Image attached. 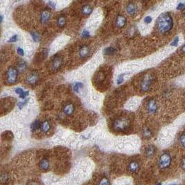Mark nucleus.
<instances>
[{"label":"nucleus","mask_w":185,"mask_h":185,"mask_svg":"<svg viewBox=\"0 0 185 185\" xmlns=\"http://www.w3.org/2000/svg\"><path fill=\"white\" fill-rule=\"evenodd\" d=\"M0 18H1V22L2 23V22H3V19H4V16H3L2 15H1L0 16Z\"/></svg>","instance_id":"37998d69"},{"label":"nucleus","mask_w":185,"mask_h":185,"mask_svg":"<svg viewBox=\"0 0 185 185\" xmlns=\"http://www.w3.org/2000/svg\"><path fill=\"white\" fill-rule=\"evenodd\" d=\"M177 10H184L185 9V4L182 2H180L179 3V4H178V6H177Z\"/></svg>","instance_id":"473e14b6"},{"label":"nucleus","mask_w":185,"mask_h":185,"mask_svg":"<svg viewBox=\"0 0 185 185\" xmlns=\"http://www.w3.org/2000/svg\"><path fill=\"white\" fill-rule=\"evenodd\" d=\"M83 88V84L81 82H75L73 86V90L76 93H78L81 89Z\"/></svg>","instance_id":"393cba45"},{"label":"nucleus","mask_w":185,"mask_h":185,"mask_svg":"<svg viewBox=\"0 0 185 185\" xmlns=\"http://www.w3.org/2000/svg\"><path fill=\"white\" fill-rule=\"evenodd\" d=\"M39 79L40 76L38 73L36 72H33L32 73H31L26 78V82H27V83L29 85H31V86H35V85L38 84V82L39 81Z\"/></svg>","instance_id":"0eeeda50"},{"label":"nucleus","mask_w":185,"mask_h":185,"mask_svg":"<svg viewBox=\"0 0 185 185\" xmlns=\"http://www.w3.org/2000/svg\"><path fill=\"white\" fill-rule=\"evenodd\" d=\"M30 185H40L38 183H37V182H32V183H31Z\"/></svg>","instance_id":"79ce46f5"},{"label":"nucleus","mask_w":185,"mask_h":185,"mask_svg":"<svg viewBox=\"0 0 185 185\" xmlns=\"http://www.w3.org/2000/svg\"><path fill=\"white\" fill-rule=\"evenodd\" d=\"M17 38H18V36L17 35H14V36H13L11 38L9 39V42L10 43H12V42H15L17 41Z\"/></svg>","instance_id":"7c9ffc66"},{"label":"nucleus","mask_w":185,"mask_h":185,"mask_svg":"<svg viewBox=\"0 0 185 185\" xmlns=\"http://www.w3.org/2000/svg\"><path fill=\"white\" fill-rule=\"evenodd\" d=\"M158 103L155 99H151L147 103V111L150 114H155L158 110Z\"/></svg>","instance_id":"6e6552de"},{"label":"nucleus","mask_w":185,"mask_h":185,"mask_svg":"<svg viewBox=\"0 0 185 185\" xmlns=\"http://www.w3.org/2000/svg\"><path fill=\"white\" fill-rule=\"evenodd\" d=\"M142 135H143V137L146 139H151L153 137V133L149 128H146L143 130L142 132Z\"/></svg>","instance_id":"5701e85b"},{"label":"nucleus","mask_w":185,"mask_h":185,"mask_svg":"<svg viewBox=\"0 0 185 185\" xmlns=\"http://www.w3.org/2000/svg\"><path fill=\"white\" fill-rule=\"evenodd\" d=\"M178 42H179V38L176 37V38L173 40V42L171 43V46H173V47H176L178 44Z\"/></svg>","instance_id":"72a5a7b5"},{"label":"nucleus","mask_w":185,"mask_h":185,"mask_svg":"<svg viewBox=\"0 0 185 185\" xmlns=\"http://www.w3.org/2000/svg\"><path fill=\"white\" fill-rule=\"evenodd\" d=\"M80 11H81V13L83 15L89 16L92 14V11H93V9L90 5H84L81 8Z\"/></svg>","instance_id":"f3484780"},{"label":"nucleus","mask_w":185,"mask_h":185,"mask_svg":"<svg viewBox=\"0 0 185 185\" xmlns=\"http://www.w3.org/2000/svg\"><path fill=\"white\" fill-rule=\"evenodd\" d=\"M17 54H19V56H23L24 55V49H22V48H20V47H18L17 49Z\"/></svg>","instance_id":"4c0bfd02"},{"label":"nucleus","mask_w":185,"mask_h":185,"mask_svg":"<svg viewBox=\"0 0 185 185\" xmlns=\"http://www.w3.org/2000/svg\"><path fill=\"white\" fill-rule=\"evenodd\" d=\"M126 23L127 19L125 16L122 15H118L117 16L116 19H115V25H116L117 27L122 29L126 25Z\"/></svg>","instance_id":"9b49d317"},{"label":"nucleus","mask_w":185,"mask_h":185,"mask_svg":"<svg viewBox=\"0 0 185 185\" xmlns=\"http://www.w3.org/2000/svg\"><path fill=\"white\" fill-rule=\"evenodd\" d=\"M98 185H111V182L107 177H103L99 180Z\"/></svg>","instance_id":"a878e982"},{"label":"nucleus","mask_w":185,"mask_h":185,"mask_svg":"<svg viewBox=\"0 0 185 185\" xmlns=\"http://www.w3.org/2000/svg\"><path fill=\"white\" fill-rule=\"evenodd\" d=\"M48 4H49V6H50V8H52V9H54L56 8V3L54 2V1H49Z\"/></svg>","instance_id":"ea45409f"},{"label":"nucleus","mask_w":185,"mask_h":185,"mask_svg":"<svg viewBox=\"0 0 185 185\" xmlns=\"http://www.w3.org/2000/svg\"><path fill=\"white\" fill-rule=\"evenodd\" d=\"M41 125H42V123L40 121L36 120L35 121L34 123L31 125V130L32 132H35L36 130H38L40 128H41Z\"/></svg>","instance_id":"412c9836"},{"label":"nucleus","mask_w":185,"mask_h":185,"mask_svg":"<svg viewBox=\"0 0 185 185\" xmlns=\"http://www.w3.org/2000/svg\"><path fill=\"white\" fill-rule=\"evenodd\" d=\"M39 167L40 169L42 170V171H47L50 168V164H49V160L46 158L41 160L39 162Z\"/></svg>","instance_id":"4468645a"},{"label":"nucleus","mask_w":185,"mask_h":185,"mask_svg":"<svg viewBox=\"0 0 185 185\" xmlns=\"http://www.w3.org/2000/svg\"><path fill=\"white\" fill-rule=\"evenodd\" d=\"M152 20H153V19H152L151 16H146V17L144 18V22L147 24H150V23L152 22Z\"/></svg>","instance_id":"e433bc0d"},{"label":"nucleus","mask_w":185,"mask_h":185,"mask_svg":"<svg viewBox=\"0 0 185 185\" xmlns=\"http://www.w3.org/2000/svg\"><path fill=\"white\" fill-rule=\"evenodd\" d=\"M74 111H75V105L72 103H67L63 108L64 114L67 116H72Z\"/></svg>","instance_id":"ddd939ff"},{"label":"nucleus","mask_w":185,"mask_h":185,"mask_svg":"<svg viewBox=\"0 0 185 185\" xmlns=\"http://www.w3.org/2000/svg\"><path fill=\"white\" fill-rule=\"evenodd\" d=\"M181 51H182V52L183 53V54H185V43L183 44L182 46V47H181Z\"/></svg>","instance_id":"a19ab883"},{"label":"nucleus","mask_w":185,"mask_h":185,"mask_svg":"<svg viewBox=\"0 0 185 185\" xmlns=\"http://www.w3.org/2000/svg\"><path fill=\"white\" fill-rule=\"evenodd\" d=\"M90 54V48L88 45L84 44L79 49L78 55L79 57L82 59H85L88 57Z\"/></svg>","instance_id":"1a4fd4ad"},{"label":"nucleus","mask_w":185,"mask_h":185,"mask_svg":"<svg viewBox=\"0 0 185 185\" xmlns=\"http://www.w3.org/2000/svg\"><path fill=\"white\" fill-rule=\"evenodd\" d=\"M117 52V49L113 47H108L105 48L104 50V54L106 56H111L115 54Z\"/></svg>","instance_id":"4be33fe9"},{"label":"nucleus","mask_w":185,"mask_h":185,"mask_svg":"<svg viewBox=\"0 0 185 185\" xmlns=\"http://www.w3.org/2000/svg\"><path fill=\"white\" fill-rule=\"evenodd\" d=\"M15 93L17 94V95H18L19 96V95H22V94L24 92V90H23L22 88H21V87H17V88H16L15 90Z\"/></svg>","instance_id":"2f4dec72"},{"label":"nucleus","mask_w":185,"mask_h":185,"mask_svg":"<svg viewBox=\"0 0 185 185\" xmlns=\"http://www.w3.org/2000/svg\"><path fill=\"white\" fill-rule=\"evenodd\" d=\"M51 16V12L47 9L42 10V12L40 13V22L42 24H47L50 20Z\"/></svg>","instance_id":"9d476101"},{"label":"nucleus","mask_w":185,"mask_h":185,"mask_svg":"<svg viewBox=\"0 0 185 185\" xmlns=\"http://www.w3.org/2000/svg\"><path fill=\"white\" fill-rule=\"evenodd\" d=\"M62 63H63V59L60 56H56L54 58L52 61V69L54 71H58L59 69L61 68V67L62 66Z\"/></svg>","instance_id":"423d86ee"},{"label":"nucleus","mask_w":185,"mask_h":185,"mask_svg":"<svg viewBox=\"0 0 185 185\" xmlns=\"http://www.w3.org/2000/svg\"><path fill=\"white\" fill-rule=\"evenodd\" d=\"M125 11H126L127 13H128V15H134L137 11L136 4L133 2H129L126 5Z\"/></svg>","instance_id":"2eb2a0df"},{"label":"nucleus","mask_w":185,"mask_h":185,"mask_svg":"<svg viewBox=\"0 0 185 185\" xmlns=\"http://www.w3.org/2000/svg\"><path fill=\"white\" fill-rule=\"evenodd\" d=\"M29 91H24L22 95L19 96V98L22 99H25L26 97H28V95H29Z\"/></svg>","instance_id":"f704fd0d"},{"label":"nucleus","mask_w":185,"mask_h":185,"mask_svg":"<svg viewBox=\"0 0 185 185\" xmlns=\"http://www.w3.org/2000/svg\"><path fill=\"white\" fill-rule=\"evenodd\" d=\"M51 128V124L49 123V121L45 120L42 123V125H41V130L44 133H47L50 130Z\"/></svg>","instance_id":"aec40b11"},{"label":"nucleus","mask_w":185,"mask_h":185,"mask_svg":"<svg viewBox=\"0 0 185 185\" xmlns=\"http://www.w3.org/2000/svg\"><path fill=\"white\" fill-rule=\"evenodd\" d=\"M130 121L125 117L117 118L113 122L114 129L118 132H125L129 128Z\"/></svg>","instance_id":"f03ea898"},{"label":"nucleus","mask_w":185,"mask_h":185,"mask_svg":"<svg viewBox=\"0 0 185 185\" xmlns=\"http://www.w3.org/2000/svg\"><path fill=\"white\" fill-rule=\"evenodd\" d=\"M153 80H154V78H153V75L150 73L146 74L143 76L141 81V83H140V89H141L142 92H146L150 90L153 82Z\"/></svg>","instance_id":"39448f33"},{"label":"nucleus","mask_w":185,"mask_h":185,"mask_svg":"<svg viewBox=\"0 0 185 185\" xmlns=\"http://www.w3.org/2000/svg\"><path fill=\"white\" fill-rule=\"evenodd\" d=\"M17 69L18 72L23 73V72H25L26 69H27V63L23 60H19L17 65Z\"/></svg>","instance_id":"a211bd4d"},{"label":"nucleus","mask_w":185,"mask_h":185,"mask_svg":"<svg viewBox=\"0 0 185 185\" xmlns=\"http://www.w3.org/2000/svg\"><path fill=\"white\" fill-rule=\"evenodd\" d=\"M179 142H180V145L182 147V148H185V134L183 133L182 134L180 137L179 139Z\"/></svg>","instance_id":"cd10ccee"},{"label":"nucleus","mask_w":185,"mask_h":185,"mask_svg":"<svg viewBox=\"0 0 185 185\" xmlns=\"http://www.w3.org/2000/svg\"><path fill=\"white\" fill-rule=\"evenodd\" d=\"M18 70L14 67H10L6 72V81L9 85H15L17 82Z\"/></svg>","instance_id":"20e7f679"},{"label":"nucleus","mask_w":185,"mask_h":185,"mask_svg":"<svg viewBox=\"0 0 185 185\" xmlns=\"http://www.w3.org/2000/svg\"><path fill=\"white\" fill-rule=\"evenodd\" d=\"M172 162L171 155L168 153H164L160 155L159 160H158V166L160 168L164 170L169 168Z\"/></svg>","instance_id":"7ed1b4c3"},{"label":"nucleus","mask_w":185,"mask_h":185,"mask_svg":"<svg viewBox=\"0 0 185 185\" xmlns=\"http://www.w3.org/2000/svg\"><path fill=\"white\" fill-rule=\"evenodd\" d=\"M139 170V164L138 163V162L133 160L128 164V171L129 173L134 174V173H137Z\"/></svg>","instance_id":"f8f14e48"},{"label":"nucleus","mask_w":185,"mask_h":185,"mask_svg":"<svg viewBox=\"0 0 185 185\" xmlns=\"http://www.w3.org/2000/svg\"><path fill=\"white\" fill-rule=\"evenodd\" d=\"M156 153V148L153 145H150L145 149V155L147 158H152Z\"/></svg>","instance_id":"dca6fc26"},{"label":"nucleus","mask_w":185,"mask_h":185,"mask_svg":"<svg viewBox=\"0 0 185 185\" xmlns=\"http://www.w3.org/2000/svg\"><path fill=\"white\" fill-rule=\"evenodd\" d=\"M90 32L89 31H87V30H84L82 31V38H89L90 37Z\"/></svg>","instance_id":"c9c22d12"},{"label":"nucleus","mask_w":185,"mask_h":185,"mask_svg":"<svg viewBox=\"0 0 185 185\" xmlns=\"http://www.w3.org/2000/svg\"><path fill=\"white\" fill-rule=\"evenodd\" d=\"M30 34H31V37H32L33 40H34V42H39V41H40V36H39V34H38V33L35 32V31H31Z\"/></svg>","instance_id":"bb28decb"},{"label":"nucleus","mask_w":185,"mask_h":185,"mask_svg":"<svg viewBox=\"0 0 185 185\" xmlns=\"http://www.w3.org/2000/svg\"><path fill=\"white\" fill-rule=\"evenodd\" d=\"M180 166H181L182 169L184 170V171H185V157H184V158L181 160Z\"/></svg>","instance_id":"58836bf2"},{"label":"nucleus","mask_w":185,"mask_h":185,"mask_svg":"<svg viewBox=\"0 0 185 185\" xmlns=\"http://www.w3.org/2000/svg\"><path fill=\"white\" fill-rule=\"evenodd\" d=\"M125 74H120L118 78H117V83L118 84V85H120V84H121L122 82H123V80H124V76H125Z\"/></svg>","instance_id":"c756f323"},{"label":"nucleus","mask_w":185,"mask_h":185,"mask_svg":"<svg viewBox=\"0 0 185 185\" xmlns=\"http://www.w3.org/2000/svg\"><path fill=\"white\" fill-rule=\"evenodd\" d=\"M183 15H184V17H185V9L183 10Z\"/></svg>","instance_id":"c03bdc74"},{"label":"nucleus","mask_w":185,"mask_h":185,"mask_svg":"<svg viewBox=\"0 0 185 185\" xmlns=\"http://www.w3.org/2000/svg\"><path fill=\"white\" fill-rule=\"evenodd\" d=\"M157 185H162V184L161 182H159V183H158V184H157Z\"/></svg>","instance_id":"a18cd8bd"},{"label":"nucleus","mask_w":185,"mask_h":185,"mask_svg":"<svg viewBox=\"0 0 185 185\" xmlns=\"http://www.w3.org/2000/svg\"><path fill=\"white\" fill-rule=\"evenodd\" d=\"M28 102H29V99H25L24 101H19V103H17V107L19 108L20 110H22V109L24 108V106L27 104Z\"/></svg>","instance_id":"c85d7f7f"},{"label":"nucleus","mask_w":185,"mask_h":185,"mask_svg":"<svg viewBox=\"0 0 185 185\" xmlns=\"http://www.w3.org/2000/svg\"><path fill=\"white\" fill-rule=\"evenodd\" d=\"M156 28L160 34H167L173 26V19L169 13H163L156 20Z\"/></svg>","instance_id":"f257e3e1"},{"label":"nucleus","mask_w":185,"mask_h":185,"mask_svg":"<svg viewBox=\"0 0 185 185\" xmlns=\"http://www.w3.org/2000/svg\"><path fill=\"white\" fill-rule=\"evenodd\" d=\"M9 180V176L8 175V173H2L1 174V177H0V182H1V184H5L8 182Z\"/></svg>","instance_id":"b1692460"},{"label":"nucleus","mask_w":185,"mask_h":185,"mask_svg":"<svg viewBox=\"0 0 185 185\" xmlns=\"http://www.w3.org/2000/svg\"><path fill=\"white\" fill-rule=\"evenodd\" d=\"M67 24V19L64 15H60L58 17L57 21H56V24L59 28L62 29L64 28Z\"/></svg>","instance_id":"6ab92c4d"},{"label":"nucleus","mask_w":185,"mask_h":185,"mask_svg":"<svg viewBox=\"0 0 185 185\" xmlns=\"http://www.w3.org/2000/svg\"><path fill=\"white\" fill-rule=\"evenodd\" d=\"M169 185H176V184H169Z\"/></svg>","instance_id":"49530a36"}]
</instances>
